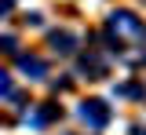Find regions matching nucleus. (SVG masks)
Instances as JSON below:
<instances>
[{"label": "nucleus", "mask_w": 146, "mask_h": 135, "mask_svg": "<svg viewBox=\"0 0 146 135\" xmlns=\"http://www.w3.org/2000/svg\"><path fill=\"white\" fill-rule=\"evenodd\" d=\"M0 48H4V51H11V48H15V37H0Z\"/></svg>", "instance_id": "nucleus-6"}, {"label": "nucleus", "mask_w": 146, "mask_h": 135, "mask_svg": "<svg viewBox=\"0 0 146 135\" xmlns=\"http://www.w3.org/2000/svg\"><path fill=\"white\" fill-rule=\"evenodd\" d=\"M110 29L113 33H121V37H131V40H146V26L131 11H113L110 15Z\"/></svg>", "instance_id": "nucleus-1"}, {"label": "nucleus", "mask_w": 146, "mask_h": 135, "mask_svg": "<svg viewBox=\"0 0 146 135\" xmlns=\"http://www.w3.org/2000/svg\"><path fill=\"white\" fill-rule=\"evenodd\" d=\"M11 11V0H0V15H7Z\"/></svg>", "instance_id": "nucleus-7"}, {"label": "nucleus", "mask_w": 146, "mask_h": 135, "mask_svg": "<svg viewBox=\"0 0 146 135\" xmlns=\"http://www.w3.org/2000/svg\"><path fill=\"white\" fill-rule=\"evenodd\" d=\"M7 91H11V80H7V73H4V69H0V95H7Z\"/></svg>", "instance_id": "nucleus-5"}, {"label": "nucleus", "mask_w": 146, "mask_h": 135, "mask_svg": "<svg viewBox=\"0 0 146 135\" xmlns=\"http://www.w3.org/2000/svg\"><path fill=\"white\" fill-rule=\"evenodd\" d=\"M80 120L91 124V128H102V124L110 120V106L99 102V99H88V102H80Z\"/></svg>", "instance_id": "nucleus-2"}, {"label": "nucleus", "mask_w": 146, "mask_h": 135, "mask_svg": "<svg viewBox=\"0 0 146 135\" xmlns=\"http://www.w3.org/2000/svg\"><path fill=\"white\" fill-rule=\"evenodd\" d=\"M18 66H22V73H29L33 80L48 77V62H44V58H36V55H18Z\"/></svg>", "instance_id": "nucleus-3"}, {"label": "nucleus", "mask_w": 146, "mask_h": 135, "mask_svg": "<svg viewBox=\"0 0 146 135\" xmlns=\"http://www.w3.org/2000/svg\"><path fill=\"white\" fill-rule=\"evenodd\" d=\"M51 48L58 55H73L77 51V37H73L70 29H58V33H51Z\"/></svg>", "instance_id": "nucleus-4"}]
</instances>
